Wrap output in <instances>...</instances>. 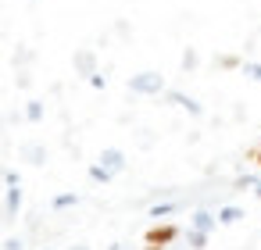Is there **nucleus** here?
<instances>
[{
	"label": "nucleus",
	"instance_id": "obj_1",
	"mask_svg": "<svg viewBox=\"0 0 261 250\" xmlns=\"http://www.w3.org/2000/svg\"><path fill=\"white\" fill-rule=\"evenodd\" d=\"M175 239H179V225H172V221H158V225H150L147 236H143L147 250H168Z\"/></svg>",
	"mask_w": 261,
	"mask_h": 250
},
{
	"label": "nucleus",
	"instance_id": "obj_2",
	"mask_svg": "<svg viewBox=\"0 0 261 250\" xmlns=\"http://www.w3.org/2000/svg\"><path fill=\"white\" fill-rule=\"evenodd\" d=\"M129 90L140 93V97H161L165 93V75L161 72H140L129 79Z\"/></svg>",
	"mask_w": 261,
	"mask_h": 250
},
{
	"label": "nucleus",
	"instance_id": "obj_3",
	"mask_svg": "<svg viewBox=\"0 0 261 250\" xmlns=\"http://www.w3.org/2000/svg\"><path fill=\"white\" fill-rule=\"evenodd\" d=\"M18 211H22V182H11L4 197V221H15Z\"/></svg>",
	"mask_w": 261,
	"mask_h": 250
},
{
	"label": "nucleus",
	"instance_id": "obj_4",
	"mask_svg": "<svg viewBox=\"0 0 261 250\" xmlns=\"http://www.w3.org/2000/svg\"><path fill=\"white\" fill-rule=\"evenodd\" d=\"M97 164H104L111 175H118V172L125 168V154H122L118 147H104V150H100V157H97Z\"/></svg>",
	"mask_w": 261,
	"mask_h": 250
},
{
	"label": "nucleus",
	"instance_id": "obj_5",
	"mask_svg": "<svg viewBox=\"0 0 261 250\" xmlns=\"http://www.w3.org/2000/svg\"><path fill=\"white\" fill-rule=\"evenodd\" d=\"M72 65H75V72H79L83 79H90V75H97V54H93V50H75V58H72Z\"/></svg>",
	"mask_w": 261,
	"mask_h": 250
},
{
	"label": "nucleus",
	"instance_id": "obj_6",
	"mask_svg": "<svg viewBox=\"0 0 261 250\" xmlns=\"http://www.w3.org/2000/svg\"><path fill=\"white\" fill-rule=\"evenodd\" d=\"M165 97H168L172 104H179L182 111H190L193 118H200V115H204V107H200V104H197V100H193L190 93H182V90H165Z\"/></svg>",
	"mask_w": 261,
	"mask_h": 250
},
{
	"label": "nucleus",
	"instance_id": "obj_7",
	"mask_svg": "<svg viewBox=\"0 0 261 250\" xmlns=\"http://www.w3.org/2000/svg\"><path fill=\"white\" fill-rule=\"evenodd\" d=\"M215 225H218V218L211 211H193V218H190V229H200V232H211Z\"/></svg>",
	"mask_w": 261,
	"mask_h": 250
},
{
	"label": "nucleus",
	"instance_id": "obj_8",
	"mask_svg": "<svg viewBox=\"0 0 261 250\" xmlns=\"http://www.w3.org/2000/svg\"><path fill=\"white\" fill-rule=\"evenodd\" d=\"M22 157H25L29 164H43V161H47V147H43V143H25V147H22Z\"/></svg>",
	"mask_w": 261,
	"mask_h": 250
},
{
	"label": "nucleus",
	"instance_id": "obj_9",
	"mask_svg": "<svg viewBox=\"0 0 261 250\" xmlns=\"http://www.w3.org/2000/svg\"><path fill=\"white\" fill-rule=\"evenodd\" d=\"M218 225H236L240 218H243V207H236V204H225V207H218Z\"/></svg>",
	"mask_w": 261,
	"mask_h": 250
},
{
	"label": "nucleus",
	"instance_id": "obj_10",
	"mask_svg": "<svg viewBox=\"0 0 261 250\" xmlns=\"http://www.w3.org/2000/svg\"><path fill=\"white\" fill-rule=\"evenodd\" d=\"M207 239H211V232H200V229H190V232H186V246H190V250H204Z\"/></svg>",
	"mask_w": 261,
	"mask_h": 250
},
{
	"label": "nucleus",
	"instance_id": "obj_11",
	"mask_svg": "<svg viewBox=\"0 0 261 250\" xmlns=\"http://www.w3.org/2000/svg\"><path fill=\"white\" fill-rule=\"evenodd\" d=\"M79 200H83L79 193H58V197L50 200V207H54V211H65V207H75Z\"/></svg>",
	"mask_w": 261,
	"mask_h": 250
},
{
	"label": "nucleus",
	"instance_id": "obj_12",
	"mask_svg": "<svg viewBox=\"0 0 261 250\" xmlns=\"http://www.w3.org/2000/svg\"><path fill=\"white\" fill-rule=\"evenodd\" d=\"M43 115H47V107H43V100H29L25 104V118L36 125V122H43Z\"/></svg>",
	"mask_w": 261,
	"mask_h": 250
},
{
	"label": "nucleus",
	"instance_id": "obj_13",
	"mask_svg": "<svg viewBox=\"0 0 261 250\" xmlns=\"http://www.w3.org/2000/svg\"><path fill=\"white\" fill-rule=\"evenodd\" d=\"M90 179H93V182H100V186H108V182H111L115 175H111V172H108L104 164H90Z\"/></svg>",
	"mask_w": 261,
	"mask_h": 250
},
{
	"label": "nucleus",
	"instance_id": "obj_14",
	"mask_svg": "<svg viewBox=\"0 0 261 250\" xmlns=\"http://www.w3.org/2000/svg\"><path fill=\"white\" fill-rule=\"evenodd\" d=\"M247 79H254V82H261V61H243V68H240Z\"/></svg>",
	"mask_w": 261,
	"mask_h": 250
},
{
	"label": "nucleus",
	"instance_id": "obj_15",
	"mask_svg": "<svg viewBox=\"0 0 261 250\" xmlns=\"http://www.w3.org/2000/svg\"><path fill=\"white\" fill-rule=\"evenodd\" d=\"M193 68H197V50L186 47V50H182V72H193Z\"/></svg>",
	"mask_w": 261,
	"mask_h": 250
},
{
	"label": "nucleus",
	"instance_id": "obj_16",
	"mask_svg": "<svg viewBox=\"0 0 261 250\" xmlns=\"http://www.w3.org/2000/svg\"><path fill=\"white\" fill-rule=\"evenodd\" d=\"M172 211H175V204L165 200V204H154V207H150V218H165V214H172Z\"/></svg>",
	"mask_w": 261,
	"mask_h": 250
},
{
	"label": "nucleus",
	"instance_id": "obj_17",
	"mask_svg": "<svg viewBox=\"0 0 261 250\" xmlns=\"http://www.w3.org/2000/svg\"><path fill=\"white\" fill-rule=\"evenodd\" d=\"M218 65H222V68H243V61H240V58H232V54H222V58H218Z\"/></svg>",
	"mask_w": 261,
	"mask_h": 250
},
{
	"label": "nucleus",
	"instance_id": "obj_18",
	"mask_svg": "<svg viewBox=\"0 0 261 250\" xmlns=\"http://www.w3.org/2000/svg\"><path fill=\"white\" fill-rule=\"evenodd\" d=\"M86 82H90V86H93V90H104V86H108V79H104V75H100V72H97V75H90V79H86Z\"/></svg>",
	"mask_w": 261,
	"mask_h": 250
},
{
	"label": "nucleus",
	"instance_id": "obj_19",
	"mask_svg": "<svg viewBox=\"0 0 261 250\" xmlns=\"http://www.w3.org/2000/svg\"><path fill=\"white\" fill-rule=\"evenodd\" d=\"M4 250H22V239H18V236H11V239L4 243Z\"/></svg>",
	"mask_w": 261,
	"mask_h": 250
},
{
	"label": "nucleus",
	"instance_id": "obj_20",
	"mask_svg": "<svg viewBox=\"0 0 261 250\" xmlns=\"http://www.w3.org/2000/svg\"><path fill=\"white\" fill-rule=\"evenodd\" d=\"M254 193H257V197H261V182H257V179H254Z\"/></svg>",
	"mask_w": 261,
	"mask_h": 250
},
{
	"label": "nucleus",
	"instance_id": "obj_21",
	"mask_svg": "<svg viewBox=\"0 0 261 250\" xmlns=\"http://www.w3.org/2000/svg\"><path fill=\"white\" fill-rule=\"evenodd\" d=\"M257 168H261V147H257Z\"/></svg>",
	"mask_w": 261,
	"mask_h": 250
},
{
	"label": "nucleus",
	"instance_id": "obj_22",
	"mask_svg": "<svg viewBox=\"0 0 261 250\" xmlns=\"http://www.w3.org/2000/svg\"><path fill=\"white\" fill-rule=\"evenodd\" d=\"M72 250H90V246H72Z\"/></svg>",
	"mask_w": 261,
	"mask_h": 250
},
{
	"label": "nucleus",
	"instance_id": "obj_23",
	"mask_svg": "<svg viewBox=\"0 0 261 250\" xmlns=\"http://www.w3.org/2000/svg\"><path fill=\"white\" fill-rule=\"evenodd\" d=\"M33 4H36V0H33Z\"/></svg>",
	"mask_w": 261,
	"mask_h": 250
},
{
	"label": "nucleus",
	"instance_id": "obj_24",
	"mask_svg": "<svg viewBox=\"0 0 261 250\" xmlns=\"http://www.w3.org/2000/svg\"><path fill=\"white\" fill-rule=\"evenodd\" d=\"M43 250H47V246H43Z\"/></svg>",
	"mask_w": 261,
	"mask_h": 250
}]
</instances>
